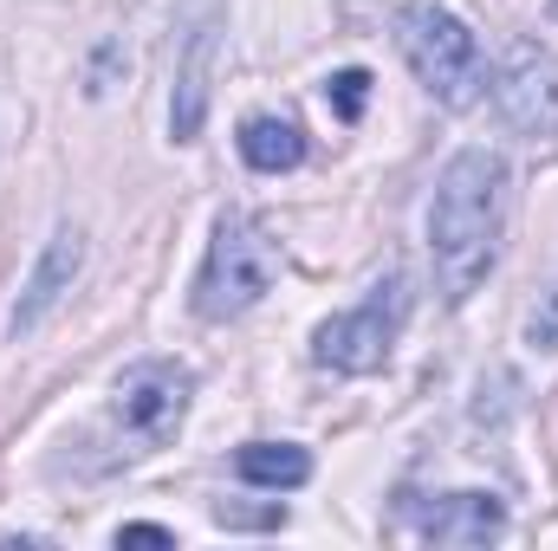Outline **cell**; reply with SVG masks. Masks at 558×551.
<instances>
[{
    "instance_id": "cell-1",
    "label": "cell",
    "mask_w": 558,
    "mask_h": 551,
    "mask_svg": "<svg viewBox=\"0 0 558 551\" xmlns=\"http://www.w3.org/2000/svg\"><path fill=\"white\" fill-rule=\"evenodd\" d=\"M500 228H507V162L494 149H461L441 169L435 201H428V254L454 305L494 273Z\"/></svg>"
},
{
    "instance_id": "cell-2",
    "label": "cell",
    "mask_w": 558,
    "mask_h": 551,
    "mask_svg": "<svg viewBox=\"0 0 558 551\" xmlns=\"http://www.w3.org/2000/svg\"><path fill=\"white\" fill-rule=\"evenodd\" d=\"M397 46H403L410 72H416L441 105H474V98H481V85H487L481 39H474L448 7H428V0L403 7V13H397Z\"/></svg>"
},
{
    "instance_id": "cell-3",
    "label": "cell",
    "mask_w": 558,
    "mask_h": 551,
    "mask_svg": "<svg viewBox=\"0 0 558 551\" xmlns=\"http://www.w3.org/2000/svg\"><path fill=\"white\" fill-rule=\"evenodd\" d=\"M279 254L274 241L247 221V215H221L215 241H208V260L195 279V311L202 318H241L247 305H260L274 292Z\"/></svg>"
},
{
    "instance_id": "cell-4",
    "label": "cell",
    "mask_w": 558,
    "mask_h": 551,
    "mask_svg": "<svg viewBox=\"0 0 558 551\" xmlns=\"http://www.w3.org/2000/svg\"><path fill=\"white\" fill-rule=\"evenodd\" d=\"M403 318H410V273H390L384 285H371V298L357 311H338L318 325L312 338V357L325 370H344V377H371L390 364L397 338H403Z\"/></svg>"
},
{
    "instance_id": "cell-5",
    "label": "cell",
    "mask_w": 558,
    "mask_h": 551,
    "mask_svg": "<svg viewBox=\"0 0 558 551\" xmlns=\"http://www.w3.org/2000/svg\"><path fill=\"white\" fill-rule=\"evenodd\" d=\"M189 396H195V377H189L182 364H169V357H149V364H137V370H124V377H118L111 415L124 421V434H131V441L162 448V441L182 428Z\"/></svg>"
},
{
    "instance_id": "cell-6",
    "label": "cell",
    "mask_w": 558,
    "mask_h": 551,
    "mask_svg": "<svg viewBox=\"0 0 558 551\" xmlns=\"http://www.w3.org/2000/svg\"><path fill=\"white\" fill-rule=\"evenodd\" d=\"M494 105L513 131L526 137H558V59L539 46H513L500 85H494Z\"/></svg>"
},
{
    "instance_id": "cell-7",
    "label": "cell",
    "mask_w": 558,
    "mask_h": 551,
    "mask_svg": "<svg viewBox=\"0 0 558 551\" xmlns=\"http://www.w3.org/2000/svg\"><path fill=\"white\" fill-rule=\"evenodd\" d=\"M416 532L435 546H487L507 532V513L494 493H441V500L416 506Z\"/></svg>"
},
{
    "instance_id": "cell-8",
    "label": "cell",
    "mask_w": 558,
    "mask_h": 551,
    "mask_svg": "<svg viewBox=\"0 0 558 551\" xmlns=\"http://www.w3.org/2000/svg\"><path fill=\"white\" fill-rule=\"evenodd\" d=\"M215 59H221V26L208 20V26L189 39V52H182V72H175V111H169V131H175V143H195V137H202Z\"/></svg>"
},
{
    "instance_id": "cell-9",
    "label": "cell",
    "mask_w": 558,
    "mask_h": 551,
    "mask_svg": "<svg viewBox=\"0 0 558 551\" xmlns=\"http://www.w3.org/2000/svg\"><path fill=\"white\" fill-rule=\"evenodd\" d=\"M78 267H85V234H78V228H59V234L46 241V260H39L33 285H26L20 311H13V331H33V325L65 298V285L78 279Z\"/></svg>"
},
{
    "instance_id": "cell-10",
    "label": "cell",
    "mask_w": 558,
    "mask_h": 551,
    "mask_svg": "<svg viewBox=\"0 0 558 551\" xmlns=\"http://www.w3.org/2000/svg\"><path fill=\"white\" fill-rule=\"evenodd\" d=\"M234 474L247 480V487H305L312 480V454L299 448V441H247L241 454H234Z\"/></svg>"
},
{
    "instance_id": "cell-11",
    "label": "cell",
    "mask_w": 558,
    "mask_h": 551,
    "mask_svg": "<svg viewBox=\"0 0 558 551\" xmlns=\"http://www.w3.org/2000/svg\"><path fill=\"white\" fill-rule=\"evenodd\" d=\"M241 156L254 162V169H299V156H305V131L292 124V118H247L241 124Z\"/></svg>"
},
{
    "instance_id": "cell-12",
    "label": "cell",
    "mask_w": 558,
    "mask_h": 551,
    "mask_svg": "<svg viewBox=\"0 0 558 551\" xmlns=\"http://www.w3.org/2000/svg\"><path fill=\"white\" fill-rule=\"evenodd\" d=\"M325 98H331V111L344 118V124H357L364 118V105H371V72H331V85H325Z\"/></svg>"
},
{
    "instance_id": "cell-13",
    "label": "cell",
    "mask_w": 558,
    "mask_h": 551,
    "mask_svg": "<svg viewBox=\"0 0 558 551\" xmlns=\"http://www.w3.org/2000/svg\"><path fill=\"white\" fill-rule=\"evenodd\" d=\"M526 338H533V351H558V292H546V311L533 305V318H526Z\"/></svg>"
},
{
    "instance_id": "cell-14",
    "label": "cell",
    "mask_w": 558,
    "mask_h": 551,
    "mask_svg": "<svg viewBox=\"0 0 558 551\" xmlns=\"http://www.w3.org/2000/svg\"><path fill=\"white\" fill-rule=\"evenodd\" d=\"M118 546H175V532L169 526H124Z\"/></svg>"
}]
</instances>
